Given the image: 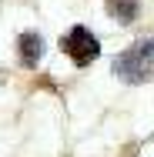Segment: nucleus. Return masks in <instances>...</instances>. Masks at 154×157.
Listing matches in <instances>:
<instances>
[{"mask_svg":"<svg viewBox=\"0 0 154 157\" xmlns=\"http://www.w3.org/2000/svg\"><path fill=\"white\" fill-rule=\"evenodd\" d=\"M17 57H20V63L27 70H34L40 63V57H44V37L37 30H24L17 37Z\"/></svg>","mask_w":154,"mask_h":157,"instance_id":"3","label":"nucleus"},{"mask_svg":"<svg viewBox=\"0 0 154 157\" xmlns=\"http://www.w3.org/2000/svg\"><path fill=\"white\" fill-rule=\"evenodd\" d=\"M111 74L124 80V84H148L154 77V40H134L127 50H121L114 63H111Z\"/></svg>","mask_w":154,"mask_h":157,"instance_id":"1","label":"nucleus"},{"mask_svg":"<svg viewBox=\"0 0 154 157\" xmlns=\"http://www.w3.org/2000/svg\"><path fill=\"white\" fill-rule=\"evenodd\" d=\"M61 54H67L77 67H91L97 57H101V40L94 37L87 27H70V30L61 37Z\"/></svg>","mask_w":154,"mask_h":157,"instance_id":"2","label":"nucleus"},{"mask_svg":"<svg viewBox=\"0 0 154 157\" xmlns=\"http://www.w3.org/2000/svg\"><path fill=\"white\" fill-rule=\"evenodd\" d=\"M104 7H107V13L117 24H134L137 20V10H141L137 0H104Z\"/></svg>","mask_w":154,"mask_h":157,"instance_id":"4","label":"nucleus"}]
</instances>
